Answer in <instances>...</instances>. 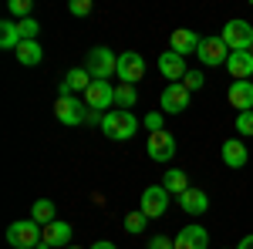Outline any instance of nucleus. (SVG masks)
Segmentation results:
<instances>
[{
    "instance_id": "nucleus-18",
    "label": "nucleus",
    "mask_w": 253,
    "mask_h": 249,
    "mask_svg": "<svg viewBox=\"0 0 253 249\" xmlns=\"http://www.w3.org/2000/svg\"><path fill=\"white\" fill-rule=\"evenodd\" d=\"M91 81H95V77L88 74L84 68H75V71H68V77L61 81L58 98H64V95H75V91H88V88H91Z\"/></svg>"
},
{
    "instance_id": "nucleus-35",
    "label": "nucleus",
    "mask_w": 253,
    "mask_h": 249,
    "mask_svg": "<svg viewBox=\"0 0 253 249\" xmlns=\"http://www.w3.org/2000/svg\"><path fill=\"white\" fill-rule=\"evenodd\" d=\"M91 249H118V246H115V243H108V239H101V243H95Z\"/></svg>"
},
{
    "instance_id": "nucleus-33",
    "label": "nucleus",
    "mask_w": 253,
    "mask_h": 249,
    "mask_svg": "<svg viewBox=\"0 0 253 249\" xmlns=\"http://www.w3.org/2000/svg\"><path fill=\"white\" fill-rule=\"evenodd\" d=\"M149 249H175V239H169V236H152L149 239Z\"/></svg>"
},
{
    "instance_id": "nucleus-2",
    "label": "nucleus",
    "mask_w": 253,
    "mask_h": 249,
    "mask_svg": "<svg viewBox=\"0 0 253 249\" xmlns=\"http://www.w3.org/2000/svg\"><path fill=\"white\" fill-rule=\"evenodd\" d=\"M41 232H44V226H38L34 219H20V222H10L7 226V243L14 249H38Z\"/></svg>"
},
{
    "instance_id": "nucleus-13",
    "label": "nucleus",
    "mask_w": 253,
    "mask_h": 249,
    "mask_svg": "<svg viewBox=\"0 0 253 249\" xmlns=\"http://www.w3.org/2000/svg\"><path fill=\"white\" fill-rule=\"evenodd\" d=\"M84 105L91 111H101V108H112L115 105V88L108 81H91V88L84 91Z\"/></svg>"
},
{
    "instance_id": "nucleus-12",
    "label": "nucleus",
    "mask_w": 253,
    "mask_h": 249,
    "mask_svg": "<svg viewBox=\"0 0 253 249\" xmlns=\"http://www.w3.org/2000/svg\"><path fill=\"white\" fill-rule=\"evenodd\" d=\"M159 74L166 77V81H172V84H182V77L189 74V68H186V58H179L175 51H166V54H159Z\"/></svg>"
},
{
    "instance_id": "nucleus-21",
    "label": "nucleus",
    "mask_w": 253,
    "mask_h": 249,
    "mask_svg": "<svg viewBox=\"0 0 253 249\" xmlns=\"http://www.w3.org/2000/svg\"><path fill=\"white\" fill-rule=\"evenodd\" d=\"M14 58L24 64V68H34V64H41V58H44V51H41L38 40H20L17 51H14Z\"/></svg>"
},
{
    "instance_id": "nucleus-27",
    "label": "nucleus",
    "mask_w": 253,
    "mask_h": 249,
    "mask_svg": "<svg viewBox=\"0 0 253 249\" xmlns=\"http://www.w3.org/2000/svg\"><path fill=\"white\" fill-rule=\"evenodd\" d=\"M17 31H20V40H38L41 24L34 17H27V20H17Z\"/></svg>"
},
{
    "instance_id": "nucleus-9",
    "label": "nucleus",
    "mask_w": 253,
    "mask_h": 249,
    "mask_svg": "<svg viewBox=\"0 0 253 249\" xmlns=\"http://www.w3.org/2000/svg\"><path fill=\"white\" fill-rule=\"evenodd\" d=\"M189 95H193V91H186V84H166V88H162V98H159V105H162L166 115H179V111L189 108Z\"/></svg>"
},
{
    "instance_id": "nucleus-14",
    "label": "nucleus",
    "mask_w": 253,
    "mask_h": 249,
    "mask_svg": "<svg viewBox=\"0 0 253 249\" xmlns=\"http://www.w3.org/2000/svg\"><path fill=\"white\" fill-rule=\"evenodd\" d=\"M175 249H210V232L203 226H182L175 236Z\"/></svg>"
},
{
    "instance_id": "nucleus-6",
    "label": "nucleus",
    "mask_w": 253,
    "mask_h": 249,
    "mask_svg": "<svg viewBox=\"0 0 253 249\" xmlns=\"http://www.w3.org/2000/svg\"><path fill=\"white\" fill-rule=\"evenodd\" d=\"M196 58L203 61L206 68H219V64H226V61H230V47L223 44V37H203V40H199Z\"/></svg>"
},
{
    "instance_id": "nucleus-17",
    "label": "nucleus",
    "mask_w": 253,
    "mask_h": 249,
    "mask_svg": "<svg viewBox=\"0 0 253 249\" xmlns=\"http://www.w3.org/2000/svg\"><path fill=\"white\" fill-rule=\"evenodd\" d=\"M226 71L233 74V81H250V74H253V54H250V51H230Z\"/></svg>"
},
{
    "instance_id": "nucleus-25",
    "label": "nucleus",
    "mask_w": 253,
    "mask_h": 249,
    "mask_svg": "<svg viewBox=\"0 0 253 249\" xmlns=\"http://www.w3.org/2000/svg\"><path fill=\"white\" fill-rule=\"evenodd\" d=\"M135 101H138L135 84H118V88H115V105H118V108L132 111V105H135Z\"/></svg>"
},
{
    "instance_id": "nucleus-3",
    "label": "nucleus",
    "mask_w": 253,
    "mask_h": 249,
    "mask_svg": "<svg viewBox=\"0 0 253 249\" xmlns=\"http://www.w3.org/2000/svg\"><path fill=\"white\" fill-rule=\"evenodd\" d=\"M118 68V54H112L108 47H91L88 58H84V71L95 77V81H108Z\"/></svg>"
},
{
    "instance_id": "nucleus-20",
    "label": "nucleus",
    "mask_w": 253,
    "mask_h": 249,
    "mask_svg": "<svg viewBox=\"0 0 253 249\" xmlns=\"http://www.w3.org/2000/svg\"><path fill=\"white\" fill-rule=\"evenodd\" d=\"M223 162L230 165V169H243L247 165V158H250V152H247V145L240 142V138H230V142H223Z\"/></svg>"
},
{
    "instance_id": "nucleus-22",
    "label": "nucleus",
    "mask_w": 253,
    "mask_h": 249,
    "mask_svg": "<svg viewBox=\"0 0 253 249\" xmlns=\"http://www.w3.org/2000/svg\"><path fill=\"white\" fill-rule=\"evenodd\" d=\"M162 189L169 192V195H182V192L189 189V178H186V172H182V169H169V172H166V178H162Z\"/></svg>"
},
{
    "instance_id": "nucleus-28",
    "label": "nucleus",
    "mask_w": 253,
    "mask_h": 249,
    "mask_svg": "<svg viewBox=\"0 0 253 249\" xmlns=\"http://www.w3.org/2000/svg\"><path fill=\"white\" fill-rule=\"evenodd\" d=\"M162 125H166V118H162V111H149V115H145V128H149V135L166 132Z\"/></svg>"
},
{
    "instance_id": "nucleus-29",
    "label": "nucleus",
    "mask_w": 253,
    "mask_h": 249,
    "mask_svg": "<svg viewBox=\"0 0 253 249\" xmlns=\"http://www.w3.org/2000/svg\"><path fill=\"white\" fill-rule=\"evenodd\" d=\"M27 14H31V0H10V17L27 20Z\"/></svg>"
},
{
    "instance_id": "nucleus-10",
    "label": "nucleus",
    "mask_w": 253,
    "mask_h": 249,
    "mask_svg": "<svg viewBox=\"0 0 253 249\" xmlns=\"http://www.w3.org/2000/svg\"><path fill=\"white\" fill-rule=\"evenodd\" d=\"M145 152H149V158H152V162H172V158H175V138H172L169 132L149 135Z\"/></svg>"
},
{
    "instance_id": "nucleus-32",
    "label": "nucleus",
    "mask_w": 253,
    "mask_h": 249,
    "mask_svg": "<svg viewBox=\"0 0 253 249\" xmlns=\"http://www.w3.org/2000/svg\"><path fill=\"white\" fill-rule=\"evenodd\" d=\"M182 84H186V91H199L203 88V71H189L182 77Z\"/></svg>"
},
{
    "instance_id": "nucleus-1",
    "label": "nucleus",
    "mask_w": 253,
    "mask_h": 249,
    "mask_svg": "<svg viewBox=\"0 0 253 249\" xmlns=\"http://www.w3.org/2000/svg\"><path fill=\"white\" fill-rule=\"evenodd\" d=\"M101 132L108 135L112 142H128V138L138 132V118L132 115V111H125V108H112V111H105Z\"/></svg>"
},
{
    "instance_id": "nucleus-23",
    "label": "nucleus",
    "mask_w": 253,
    "mask_h": 249,
    "mask_svg": "<svg viewBox=\"0 0 253 249\" xmlns=\"http://www.w3.org/2000/svg\"><path fill=\"white\" fill-rule=\"evenodd\" d=\"M54 215H58V209H54V202H51V199H38V202L31 206V219H34L38 226L54 222Z\"/></svg>"
},
{
    "instance_id": "nucleus-15",
    "label": "nucleus",
    "mask_w": 253,
    "mask_h": 249,
    "mask_svg": "<svg viewBox=\"0 0 253 249\" xmlns=\"http://www.w3.org/2000/svg\"><path fill=\"white\" fill-rule=\"evenodd\" d=\"M226 98H230V105L236 108V115L253 111V81H233Z\"/></svg>"
},
{
    "instance_id": "nucleus-37",
    "label": "nucleus",
    "mask_w": 253,
    "mask_h": 249,
    "mask_svg": "<svg viewBox=\"0 0 253 249\" xmlns=\"http://www.w3.org/2000/svg\"><path fill=\"white\" fill-rule=\"evenodd\" d=\"M250 54H253V47H250Z\"/></svg>"
},
{
    "instance_id": "nucleus-5",
    "label": "nucleus",
    "mask_w": 253,
    "mask_h": 249,
    "mask_svg": "<svg viewBox=\"0 0 253 249\" xmlns=\"http://www.w3.org/2000/svg\"><path fill=\"white\" fill-rule=\"evenodd\" d=\"M54 118H58L61 125H81V121H88V105L84 101H78L75 95H64L54 101Z\"/></svg>"
},
{
    "instance_id": "nucleus-4",
    "label": "nucleus",
    "mask_w": 253,
    "mask_h": 249,
    "mask_svg": "<svg viewBox=\"0 0 253 249\" xmlns=\"http://www.w3.org/2000/svg\"><path fill=\"white\" fill-rule=\"evenodd\" d=\"M223 44L230 47V51H250L253 47V27H250V20H243V17H236L230 20L226 27H223Z\"/></svg>"
},
{
    "instance_id": "nucleus-36",
    "label": "nucleus",
    "mask_w": 253,
    "mask_h": 249,
    "mask_svg": "<svg viewBox=\"0 0 253 249\" xmlns=\"http://www.w3.org/2000/svg\"><path fill=\"white\" fill-rule=\"evenodd\" d=\"M68 249H78V246H68Z\"/></svg>"
},
{
    "instance_id": "nucleus-11",
    "label": "nucleus",
    "mask_w": 253,
    "mask_h": 249,
    "mask_svg": "<svg viewBox=\"0 0 253 249\" xmlns=\"http://www.w3.org/2000/svg\"><path fill=\"white\" fill-rule=\"evenodd\" d=\"M68 243H71V226H68V222H61V219H54V222H47V226H44L38 249H68Z\"/></svg>"
},
{
    "instance_id": "nucleus-34",
    "label": "nucleus",
    "mask_w": 253,
    "mask_h": 249,
    "mask_svg": "<svg viewBox=\"0 0 253 249\" xmlns=\"http://www.w3.org/2000/svg\"><path fill=\"white\" fill-rule=\"evenodd\" d=\"M236 249H253V232H250V236H243V239L236 243Z\"/></svg>"
},
{
    "instance_id": "nucleus-8",
    "label": "nucleus",
    "mask_w": 253,
    "mask_h": 249,
    "mask_svg": "<svg viewBox=\"0 0 253 249\" xmlns=\"http://www.w3.org/2000/svg\"><path fill=\"white\" fill-rule=\"evenodd\" d=\"M166 209H169V192L162 189V185H149V189L142 192L138 212H145L149 219H159V215H166Z\"/></svg>"
},
{
    "instance_id": "nucleus-16",
    "label": "nucleus",
    "mask_w": 253,
    "mask_h": 249,
    "mask_svg": "<svg viewBox=\"0 0 253 249\" xmlns=\"http://www.w3.org/2000/svg\"><path fill=\"white\" fill-rule=\"evenodd\" d=\"M199 40L189 27H179V31H172V37H169V51H175L179 58H186V54H196L199 51Z\"/></svg>"
},
{
    "instance_id": "nucleus-30",
    "label": "nucleus",
    "mask_w": 253,
    "mask_h": 249,
    "mask_svg": "<svg viewBox=\"0 0 253 249\" xmlns=\"http://www.w3.org/2000/svg\"><path fill=\"white\" fill-rule=\"evenodd\" d=\"M236 132H240V135H253V111L236 115Z\"/></svg>"
},
{
    "instance_id": "nucleus-31",
    "label": "nucleus",
    "mask_w": 253,
    "mask_h": 249,
    "mask_svg": "<svg viewBox=\"0 0 253 249\" xmlns=\"http://www.w3.org/2000/svg\"><path fill=\"white\" fill-rule=\"evenodd\" d=\"M68 10H71L75 17H88V14H91V0H71Z\"/></svg>"
},
{
    "instance_id": "nucleus-26",
    "label": "nucleus",
    "mask_w": 253,
    "mask_h": 249,
    "mask_svg": "<svg viewBox=\"0 0 253 249\" xmlns=\"http://www.w3.org/2000/svg\"><path fill=\"white\" fill-rule=\"evenodd\" d=\"M145 226H149V215H145V212H128V215H125V232H128V236L145 232Z\"/></svg>"
},
{
    "instance_id": "nucleus-7",
    "label": "nucleus",
    "mask_w": 253,
    "mask_h": 249,
    "mask_svg": "<svg viewBox=\"0 0 253 249\" xmlns=\"http://www.w3.org/2000/svg\"><path fill=\"white\" fill-rule=\"evenodd\" d=\"M115 74H118V81H122V84H135V81H142V74H145V61H142V54H135V51L118 54Z\"/></svg>"
},
{
    "instance_id": "nucleus-19",
    "label": "nucleus",
    "mask_w": 253,
    "mask_h": 249,
    "mask_svg": "<svg viewBox=\"0 0 253 249\" xmlns=\"http://www.w3.org/2000/svg\"><path fill=\"white\" fill-rule=\"evenodd\" d=\"M179 206L186 215H203V212L210 209V199H206V192L203 189H186L179 195Z\"/></svg>"
},
{
    "instance_id": "nucleus-24",
    "label": "nucleus",
    "mask_w": 253,
    "mask_h": 249,
    "mask_svg": "<svg viewBox=\"0 0 253 249\" xmlns=\"http://www.w3.org/2000/svg\"><path fill=\"white\" fill-rule=\"evenodd\" d=\"M17 44H20L17 20H3V24H0V47H3V51H17Z\"/></svg>"
}]
</instances>
